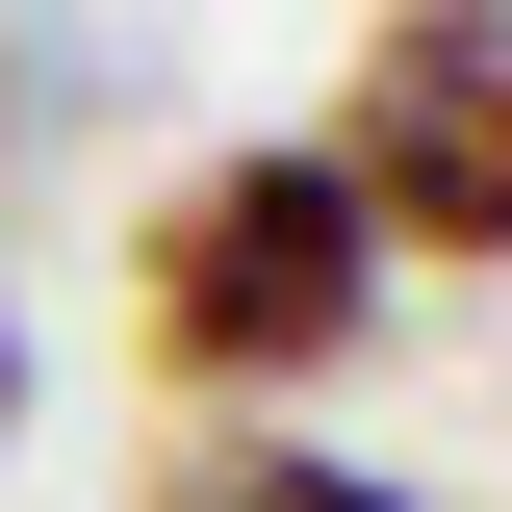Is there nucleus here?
<instances>
[{
    "label": "nucleus",
    "instance_id": "obj_1",
    "mask_svg": "<svg viewBox=\"0 0 512 512\" xmlns=\"http://www.w3.org/2000/svg\"><path fill=\"white\" fill-rule=\"evenodd\" d=\"M128 333H154V384H205V410H308L384 333V231L333 205L308 128H256V154H205V180L128 231Z\"/></svg>",
    "mask_w": 512,
    "mask_h": 512
},
{
    "label": "nucleus",
    "instance_id": "obj_2",
    "mask_svg": "<svg viewBox=\"0 0 512 512\" xmlns=\"http://www.w3.org/2000/svg\"><path fill=\"white\" fill-rule=\"evenodd\" d=\"M308 154H333V205L384 231V282H410V256L512 282V0H384V26H359V103H333Z\"/></svg>",
    "mask_w": 512,
    "mask_h": 512
},
{
    "label": "nucleus",
    "instance_id": "obj_3",
    "mask_svg": "<svg viewBox=\"0 0 512 512\" xmlns=\"http://www.w3.org/2000/svg\"><path fill=\"white\" fill-rule=\"evenodd\" d=\"M154 512H410L384 461H308V436H205V461H154Z\"/></svg>",
    "mask_w": 512,
    "mask_h": 512
},
{
    "label": "nucleus",
    "instance_id": "obj_4",
    "mask_svg": "<svg viewBox=\"0 0 512 512\" xmlns=\"http://www.w3.org/2000/svg\"><path fill=\"white\" fill-rule=\"evenodd\" d=\"M0 436H26V308H0Z\"/></svg>",
    "mask_w": 512,
    "mask_h": 512
}]
</instances>
